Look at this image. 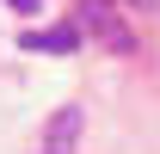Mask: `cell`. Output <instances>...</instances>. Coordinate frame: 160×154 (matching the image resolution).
I'll return each instance as SVG.
<instances>
[{"mask_svg":"<svg viewBox=\"0 0 160 154\" xmlns=\"http://www.w3.org/2000/svg\"><path fill=\"white\" fill-rule=\"evenodd\" d=\"M25 49H49V56H74L80 31L74 25H49V31H25Z\"/></svg>","mask_w":160,"mask_h":154,"instance_id":"obj_3","label":"cell"},{"mask_svg":"<svg viewBox=\"0 0 160 154\" xmlns=\"http://www.w3.org/2000/svg\"><path fill=\"white\" fill-rule=\"evenodd\" d=\"M80 130H86L80 105H62V111L43 123V148L37 154H80Z\"/></svg>","mask_w":160,"mask_h":154,"instance_id":"obj_2","label":"cell"},{"mask_svg":"<svg viewBox=\"0 0 160 154\" xmlns=\"http://www.w3.org/2000/svg\"><path fill=\"white\" fill-rule=\"evenodd\" d=\"M129 6H136V13H160V0H129Z\"/></svg>","mask_w":160,"mask_h":154,"instance_id":"obj_5","label":"cell"},{"mask_svg":"<svg viewBox=\"0 0 160 154\" xmlns=\"http://www.w3.org/2000/svg\"><path fill=\"white\" fill-rule=\"evenodd\" d=\"M74 31L92 37V43H105L111 56H129V49H136V31L123 25V13L111 6V0H80L74 6Z\"/></svg>","mask_w":160,"mask_h":154,"instance_id":"obj_1","label":"cell"},{"mask_svg":"<svg viewBox=\"0 0 160 154\" xmlns=\"http://www.w3.org/2000/svg\"><path fill=\"white\" fill-rule=\"evenodd\" d=\"M6 6H19V13H37V6H43V0H6Z\"/></svg>","mask_w":160,"mask_h":154,"instance_id":"obj_4","label":"cell"}]
</instances>
